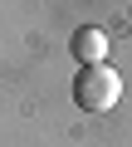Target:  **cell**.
I'll list each match as a JSON object with an SVG mask.
<instances>
[{
    "instance_id": "6da1fadb",
    "label": "cell",
    "mask_w": 132,
    "mask_h": 147,
    "mask_svg": "<svg viewBox=\"0 0 132 147\" xmlns=\"http://www.w3.org/2000/svg\"><path fill=\"white\" fill-rule=\"evenodd\" d=\"M117 98H122V74L113 64H93V69L74 74V103L83 113H108V108H117Z\"/></svg>"
},
{
    "instance_id": "7a4b0ae2",
    "label": "cell",
    "mask_w": 132,
    "mask_h": 147,
    "mask_svg": "<svg viewBox=\"0 0 132 147\" xmlns=\"http://www.w3.org/2000/svg\"><path fill=\"white\" fill-rule=\"evenodd\" d=\"M69 49H74V59H78V69H93V64H108V34H103L98 25H83V30H74Z\"/></svg>"
}]
</instances>
